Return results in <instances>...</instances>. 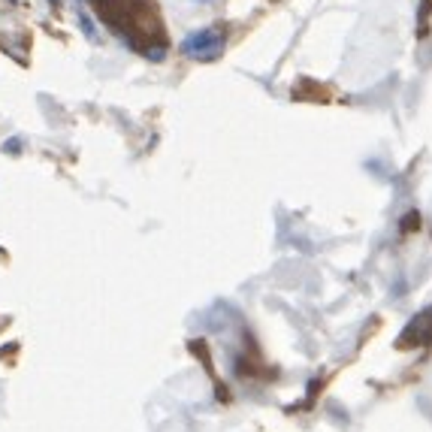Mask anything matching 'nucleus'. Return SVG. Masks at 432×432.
Wrapping results in <instances>:
<instances>
[{
  "instance_id": "f257e3e1",
  "label": "nucleus",
  "mask_w": 432,
  "mask_h": 432,
  "mask_svg": "<svg viewBox=\"0 0 432 432\" xmlns=\"http://www.w3.org/2000/svg\"><path fill=\"white\" fill-rule=\"evenodd\" d=\"M221 52H224V33L218 27H203V31L188 33L181 40V54L194 61H215Z\"/></svg>"
},
{
  "instance_id": "f03ea898",
  "label": "nucleus",
  "mask_w": 432,
  "mask_h": 432,
  "mask_svg": "<svg viewBox=\"0 0 432 432\" xmlns=\"http://www.w3.org/2000/svg\"><path fill=\"white\" fill-rule=\"evenodd\" d=\"M0 49H3V52L9 54V58H13V61L22 64V67L27 64V58L22 54V40H13V36H3V40H0Z\"/></svg>"
},
{
  "instance_id": "7ed1b4c3",
  "label": "nucleus",
  "mask_w": 432,
  "mask_h": 432,
  "mask_svg": "<svg viewBox=\"0 0 432 432\" xmlns=\"http://www.w3.org/2000/svg\"><path fill=\"white\" fill-rule=\"evenodd\" d=\"M140 52H142L151 64L167 61V45H163V40H154V43H149V45H145V49H140Z\"/></svg>"
},
{
  "instance_id": "20e7f679",
  "label": "nucleus",
  "mask_w": 432,
  "mask_h": 432,
  "mask_svg": "<svg viewBox=\"0 0 432 432\" xmlns=\"http://www.w3.org/2000/svg\"><path fill=\"white\" fill-rule=\"evenodd\" d=\"M76 18H79V27H82V33H85V40L97 43V27H94V22H91V15L85 13V9H79Z\"/></svg>"
},
{
  "instance_id": "39448f33",
  "label": "nucleus",
  "mask_w": 432,
  "mask_h": 432,
  "mask_svg": "<svg viewBox=\"0 0 432 432\" xmlns=\"http://www.w3.org/2000/svg\"><path fill=\"white\" fill-rule=\"evenodd\" d=\"M3 151H6V154H18V151H22V140H9V142L3 145Z\"/></svg>"
},
{
  "instance_id": "423d86ee",
  "label": "nucleus",
  "mask_w": 432,
  "mask_h": 432,
  "mask_svg": "<svg viewBox=\"0 0 432 432\" xmlns=\"http://www.w3.org/2000/svg\"><path fill=\"white\" fill-rule=\"evenodd\" d=\"M58 3H61V0H52V6H58Z\"/></svg>"
},
{
  "instance_id": "0eeeda50",
  "label": "nucleus",
  "mask_w": 432,
  "mask_h": 432,
  "mask_svg": "<svg viewBox=\"0 0 432 432\" xmlns=\"http://www.w3.org/2000/svg\"><path fill=\"white\" fill-rule=\"evenodd\" d=\"M6 3H15V0H6Z\"/></svg>"
},
{
  "instance_id": "6e6552de",
  "label": "nucleus",
  "mask_w": 432,
  "mask_h": 432,
  "mask_svg": "<svg viewBox=\"0 0 432 432\" xmlns=\"http://www.w3.org/2000/svg\"><path fill=\"white\" fill-rule=\"evenodd\" d=\"M203 3H209V0H203Z\"/></svg>"
}]
</instances>
